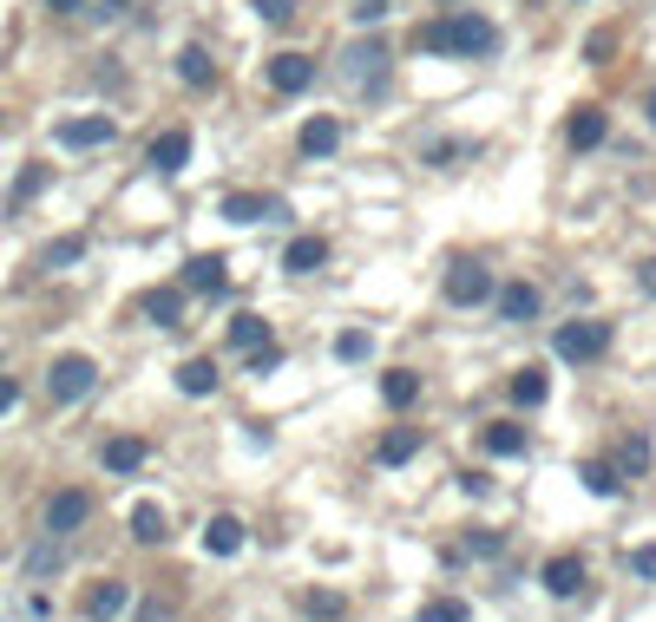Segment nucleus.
Listing matches in <instances>:
<instances>
[{
    "label": "nucleus",
    "mask_w": 656,
    "mask_h": 622,
    "mask_svg": "<svg viewBox=\"0 0 656 622\" xmlns=\"http://www.w3.org/2000/svg\"><path fill=\"white\" fill-rule=\"evenodd\" d=\"M387 60H394V53H387L381 40H355V47L335 60V79H342L355 99H381V85H387Z\"/></svg>",
    "instance_id": "1"
},
{
    "label": "nucleus",
    "mask_w": 656,
    "mask_h": 622,
    "mask_svg": "<svg viewBox=\"0 0 656 622\" xmlns=\"http://www.w3.org/2000/svg\"><path fill=\"white\" fill-rule=\"evenodd\" d=\"M446 27H453V60H486V53H499V27H493L486 13H446Z\"/></svg>",
    "instance_id": "2"
},
{
    "label": "nucleus",
    "mask_w": 656,
    "mask_h": 622,
    "mask_svg": "<svg viewBox=\"0 0 656 622\" xmlns=\"http://www.w3.org/2000/svg\"><path fill=\"white\" fill-rule=\"evenodd\" d=\"M92 387H99V367H92L85 354H60V360H53V374H47V394H53L60 407H73V400H85Z\"/></svg>",
    "instance_id": "3"
},
{
    "label": "nucleus",
    "mask_w": 656,
    "mask_h": 622,
    "mask_svg": "<svg viewBox=\"0 0 656 622\" xmlns=\"http://www.w3.org/2000/svg\"><path fill=\"white\" fill-rule=\"evenodd\" d=\"M552 347H558V360H597L610 347V322H558Z\"/></svg>",
    "instance_id": "4"
},
{
    "label": "nucleus",
    "mask_w": 656,
    "mask_h": 622,
    "mask_svg": "<svg viewBox=\"0 0 656 622\" xmlns=\"http://www.w3.org/2000/svg\"><path fill=\"white\" fill-rule=\"evenodd\" d=\"M85 622H119L125 610H132V583H119V577H105V583H92L85 590Z\"/></svg>",
    "instance_id": "5"
},
{
    "label": "nucleus",
    "mask_w": 656,
    "mask_h": 622,
    "mask_svg": "<svg viewBox=\"0 0 656 622\" xmlns=\"http://www.w3.org/2000/svg\"><path fill=\"white\" fill-rule=\"evenodd\" d=\"M486 295H493V276H486L480 263H453V269H446V302H453V308H480Z\"/></svg>",
    "instance_id": "6"
},
{
    "label": "nucleus",
    "mask_w": 656,
    "mask_h": 622,
    "mask_svg": "<svg viewBox=\"0 0 656 622\" xmlns=\"http://www.w3.org/2000/svg\"><path fill=\"white\" fill-rule=\"evenodd\" d=\"M309 85H315V60H309V53H276V60H270V92L302 99Z\"/></svg>",
    "instance_id": "7"
},
{
    "label": "nucleus",
    "mask_w": 656,
    "mask_h": 622,
    "mask_svg": "<svg viewBox=\"0 0 656 622\" xmlns=\"http://www.w3.org/2000/svg\"><path fill=\"white\" fill-rule=\"evenodd\" d=\"M85 518H92V498H85V491H53V498H47V531H53V538H73Z\"/></svg>",
    "instance_id": "8"
},
{
    "label": "nucleus",
    "mask_w": 656,
    "mask_h": 622,
    "mask_svg": "<svg viewBox=\"0 0 656 622\" xmlns=\"http://www.w3.org/2000/svg\"><path fill=\"white\" fill-rule=\"evenodd\" d=\"M112 132H119V125H112L105 112H92V119H67L53 139L67 144V151H99V144H112Z\"/></svg>",
    "instance_id": "9"
},
{
    "label": "nucleus",
    "mask_w": 656,
    "mask_h": 622,
    "mask_svg": "<svg viewBox=\"0 0 656 622\" xmlns=\"http://www.w3.org/2000/svg\"><path fill=\"white\" fill-rule=\"evenodd\" d=\"M184 164H191V132H184V125L151 139V171H158V177H178Z\"/></svg>",
    "instance_id": "10"
},
{
    "label": "nucleus",
    "mask_w": 656,
    "mask_h": 622,
    "mask_svg": "<svg viewBox=\"0 0 656 622\" xmlns=\"http://www.w3.org/2000/svg\"><path fill=\"white\" fill-rule=\"evenodd\" d=\"M223 216H230V223H263V216H290V210L276 204V197H263V191H230V197H223Z\"/></svg>",
    "instance_id": "11"
},
{
    "label": "nucleus",
    "mask_w": 656,
    "mask_h": 622,
    "mask_svg": "<svg viewBox=\"0 0 656 622\" xmlns=\"http://www.w3.org/2000/svg\"><path fill=\"white\" fill-rule=\"evenodd\" d=\"M565 139H572V151H597V144L610 139L604 105H578V112H572V125H565Z\"/></svg>",
    "instance_id": "12"
},
{
    "label": "nucleus",
    "mask_w": 656,
    "mask_h": 622,
    "mask_svg": "<svg viewBox=\"0 0 656 622\" xmlns=\"http://www.w3.org/2000/svg\"><path fill=\"white\" fill-rule=\"evenodd\" d=\"M295 144H302V157H329V151L342 144V119H329V112H315V119H302V132H295Z\"/></svg>",
    "instance_id": "13"
},
{
    "label": "nucleus",
    "mask_w": 656,
    "mask_h": 622,
    "mask_svg": "<svg viewBox=\"0 0 656 622\" xmlns=\"http://www.w3.org/2000/svg\"><path fill=\"white\" fill-rule=\"evenodd\" d=\"M538 583H545L552 596H578L584 590V557H552V563L538 570Z\"/></svg>",
    "instance_id": "14"
},
{
    "label": "nucleus",
    "mask_w": 656,
    "mask_h": 622,
    "mask_svg": "<svg viewBox=\"0 0 656 622\" xmlns=\"http://www.w3.org/2000/svg\"><path fill=\"white\" fill-rule=\"evenodd\" d=\"M506 394L518 407H545V400H552V374H545V367H518L506 380Z\"/></svg>",
    "instance_id": "15"
},
{
    "label": "nucleus",
    "mask_w": 656,
    "mask_h": 622,
    "mask_svg": "<svg viewBox=\"0 0 656 622\" xmlns=\"http://www.w3.org/2000/svg\"><path fill=\"white\" fill-rule=\"evenodd\" d=\"M204 551H211V557H236V551H243V518L218 511V518L204 524Z\"/></svg>",
    "instance_id": "16"
},
{
    "label": "nucleus",
    "mask_w": 656,
    "mask_h": 622,
    "mask_svg": "<svg viewBox=\"0 0 656 622\" xmlns=\"http://www.w3.org/2000/svg\"><path fill=\"white\" fill-rule=\"evenodd\" d=\"M322 263H329V243H322V236H295L290 249H283V269H290V276H315Z\"/></svg>",
    "instance_id": "17"
},
{
    "label": "nucleus",
    "mask_w": 656,
    "mask_h": 622,
    "mask_svg": "<svg viewBox=\"0 0 656 622\" xmlns=\"http://www.w3.org/2000/svg\"><path fill=\"white\" fill-rule=\"evenodd\" d=\"M223 282H230V263H223V256H191V263H184V288H198V295H218Z\"/></svg>",
    "instance_id": "18"
},
{
    "label": "nucleus",
    "mask_w": 656,
    "mask_h": 622,
    "mask_svg": "<svg viewBox=\"0 0 656 622\" xmlns=\"http://www.w3.org/2000/svg\"><path fill=\"white\" fill-rule=\"evenodd\" d=\"M381 400H387L394 414L414 407V400H421V374H414V367H387V374H381Z\"/></svg>",
    "instance_id": "19"
},
{
    "label": "nucleus",
    "mask_w": 656,
    "mask_h": 622,
    "mask_svg": "<svg viewBox=\"0 0 656 622\" xmlns=\"http://www.w3.org/2000/svg\"><path fill=\"white\" fill-rule=\"evenodd\" d=\"M178 79H184L191 92H211V85H218V60H211L204 47H184V53H178Z\"/></svg>",
    "instance_id": "20"
},
{
    "label": "nucleus",
    "mask_w": 656,
    "mask_h": 622,
    "mask_svg": "<svg viewBox=\"0 0 656 622\" xmlns=\"http://www.w3.org/2000/svg\"><path fill=\"white\" fill-rule=\"evenodd\" d=\"M178 394H191V400H204V394H218V360H184L178 367Z\"/></svg>",
    "instance_id": "21"
},
{
    "label": "nucleus",
    "mask_w": 656,
    "mask_h": 622,
    "mask_svg": "<svg viewBox=\"0 0 656 622\" xmlns=\"http://www.w3.org/2000/svg\"><path fill=\"white\" fill-rule=\"evenodd\" d=\"M538 315V288L532 282H506L499 288V322H532Z\"/></svg>",
    "instance_id": "22"
},
{
    "label": "nucleus",
    "mask_w": 656,
    "mask_h": 622,
    "mask_svg": "<svg viewBox=\"0 0 656 622\" xmlns=\"http://www.w3.org/2000/svg\"><path fill=\"white\" fill-rule=\"evenodd\" d=\"M230 347H236V354L270 347V322H263V315H250V308H243V315H230Z\"/></svg>",
    "instance_id": "23"
},
{
    "label": "nucleus",
    "mask_w": 656,
    "mask_h": 622,
    "mask_svg": "<svg viewBox=\"0 0 656 622\" xmlns=\"http://www.w3.org/2000/svg\"><path fill=\"white\" fill-rule=\"evenodd\" d=\"M578 479H584V491H591V498H617V491H624V472H617L610 459H584Z\"/></svg>",
    "instance_id": "24"
},
{
    "label": "nucleus",
    "mask_w": 656,
    "mask_h": 622,
    "mask_svg": "<svg viewBox=\"0 0 656 622\" xmlns=\"http://www.w3.org/2000/svg\"><path fill=\"white\" fill-rule=\"evenodd\" d=\"M480 439H486V452H493V459H518V452H525V426H512V419H493Z\"/></svg>",
    "instance_id": "25"
},
{
    "label": "nucleus",
    "mask_w": 656,
    "mask_h": 622,
    "mask_svg": "<svg viewBox=\"0 0 656 622\" xmlns=\"http://www.w3.org/2000/svg\"><path fill=\"white\" fill-rule=\"evenodd\" d=\"M139 308H145L158 328H178V322H184V295H178V288H151Z\"/></svg>",
    "instance_id": "26"
},
{
    "label": "nucleus",
    "mask_w": 656,
    "mask_h": 622,
    "mask_svg": "<svg viewBox=\"0 0 656 622\" xmlns=\"http://www.w3.org/2000/svg\"><path fill=\"white\" fill-rule=\"evenodd\" d=\"M421 452V432L414 426H394V432H381V466H407Z\"/></svg>",
    "instance_id": "27"
},
{
    "label": "nucleus",
    "mask_w": 656,
    "mask_h": 622,
    "mask_svg": "<svg viewBox=\"0 0 656 622\" xmlns=\"http://www.w3.org/2000/svg\"><path fill=\"white\" fill-rule=\"evenodd\" d=\"M105 472H139L145 466V439H105Z\"/></svg>",
    "instance_id": "28"
},
{
    "label": "nucleus",
    "mask_w": 656,
    "mask_h": 622,
    "mask_svg": "<svg viewBox=\"0 0 656 622\" xmlns=\"http://www.w3.org/2000/svg\"><path fill=\"white\" fill-rule=\"evenodd\" d=\"M60 544H67V538H53V531H47V538L27 551V577H53V570L67 563V551H60Z\"/></svg>",
    "instance_id": "29"
},
{
    "label": "nucleus",
    "mask_w": 656,
    "mask_h": 622,
    "mask_svg": "<svg viewBox=\"0 0 656 622\" xmlns=\"http://www.w3.org/2000/svg\"><path fill=\"white\" fill-rule=\"evenodd\" d=\"M132 538H139V544H164V538H171V531H164V511H158V504H132Z\"/></svg>",
    "instance_id": "30"
},
{
    "label": "nucleus",
    "mask_w": 656,
    "mask_h": 622,
    "mask_svg": "<svg viewBox=\"0 0 656 622\" xmlns=\"http://www.w3.org/2000/svg\"><path fill=\"white\" fill-rule=\"evenodd\" d=\"M650 466H656L650 439H624V446H617V472H624V479H644Z\"/></svg>",
    "instance_id": "31"
},
{
    "label": "nucleus",
    "mask_w": 656,
    "mask_h": 622,
    "mask_svg": "<svg viewBox=\"0 0 656 622\" xmlns=\"http://www.w3.org/2000/svg\"><path fill=\"white\" fill-rule=\"evenodd\" d=\"M421 47L440 53V60H453V27H446V20H427V27H421Z\"/></svg>",
    "instance_id": "32"
},
{
    "label": "nucleus",
    "mask_w": 656,
    "mask_h": 622,
    "mask_svg": "<svg viewBox=\"0 0 656 622\" xmlns=\"http://www.w3.org/2000/svg\"><path fill=\"white\" fill-rule=\"evenodd\" d=\"M85 256V236H60L53 249H47V269H67V263H79Z\"/></svg>",
    "instance_id": "33"
},
{
    "label": "nucleus",
    "mask_w": 656,
    "mask_h": 622,
    "mask_svg": "<svg viewBox=\"0 0 656 622\" xmlns=\"http://www.w3.org/2000/svg\"><path fill=\"white\" fill-rule=\"evenodd\" d=\"M421 622H466V603H460V596H434V603L421 610Z\"/></svg>",
    "instance_id": "34"
},
{
    "label": "nucleus",
    "mask_w": 656,
    "mask_h": 622,
    "mask_svg": "<svg viewBox=\"0 0 656 622\" xmlns=\"http://www.w3.org/2000/svg\"><path fill=\"white\" fill-rule=\"evenodd\" d=\"M610 53H617V33H610V27H597V33L584 40V60H591V67H604Z\"/></svg>",
    "instance_id": "35"
},
{
    "label": "nucleus",
    "mask_w": 656,
    "mask_h": 622,
    "mask_svg": "<svg viewBox=\"0 0 656 622\" xmlns=\"http://www.w3.org/2000/svg\"><path fill=\"white\" fill-rule=\"evenodd\" d=\"M250 7H256L270 27H290V20H295V0H250Z\"/></svg>",
    "instance_id": "36"
},
{
    "label": "nucleus",
    "mask_w": 656,
    "mask_h": 622,
    "mask_svg": "<svg viewBox=\"0 0 656 622\" xmlns=\"http://www.w3.org/2000/svg\"><path fill=\"white\" fill-rule=\"evenodd\" d=\"M335 354H342V360H367V354H374V341H367L362 328H349V335L335 341Z\"/></svg>",
    "instance_id": "37"
},
{
    "label": "nucleus",
    "mask_w": 656,
    "mask_h": 622,
    "mask_svg": "<svg viewBox=\"0 0 656 622\" xmlns=\"http://www.w3.org/2000/svg\"><path fill=\"white\" fill-rule=\"evenodd\" d=\"M349 13H355V20H362V27H374V20H387V13H394V0H355V7H349Z\"/></svg>",
    "instance_id": "38"
},
{
    "label": "nucleus",
    "mask_w": 656,
    "mask_h": 622,
    "mask_svg": "<svg viewBox=\"0 0 656 622\" xmlns=\"http://www.w3.org/2000/svg\"><path fill=\"white\" fill-rule=\"evenodd\" d=\"M276 367H283V347L270 341V347H256V354H250V374H276Z\"/></svg>",
    "instance_id": "39"
},
{
    "label": "nucleus",
    "mask_w": 656,
    "mask_h": 622,
    "mask_svg": "<svg viewBox=\"0 0 656 622\" xmlns=\"http://www.w3.org/2000/svg\"><path fill=\"white\" fill-rule=\"evenodd\" d=\"M40 184H47V164H33V171H27V177H20V184H13V204H27V197H33V191H40Z\"/></svg>",
    "instance_id": "40"
},
{
    "label": "nucleus",
    "mask_w": 656,
    "mask_h": 622,
    "mask_svg": "<svg viewBox=\"0 0 656 622\" xmlns=\"http://www.w3.org/2000/svg\"><path fill=\"white\" fill-rule=\"evenodd\" d=\"M302 610H309V616H342V596H322V590H315V596H302Z\"/></svg>",
    "instance_id": "41"
},
{
    "label": "nucleus",
    "mask_w": 656,
    "mask_h": 622,
    "mask_svg": "<svg viewBox=\"0 0 656 622\" xmlns=\"http://www.w3.org/2000/svg\"><path fill=\"white\" fill-rule=\"evenodd\" d=\"M630 570H637V577H650V583H656V544H637V551H630Z\"/></svg>",
    "instance_id": "42"
},
{
    "label": "nucleus",
    "mask_w": 656,
    "mask_h": 622,
    "mask_svg": "<svg viewBox=\"0 0 656 622\" xmlns=\"http://www.w3.org/2000/svg\"><path fill=\"white\" fill-rule=\"evenodd\" d=\"M466 551H473V557H493V551H499V538H493V531H473V538H466Z\"/></svg>",
    "instance_id": "43"
},
{
    "label": "nucleus",
    "mask_w": 656,
    "mask_h": 622,
    "mask_svg": "<svg viewBox=\"0 0 656 622\" xmlns=\"http://www.w3.org/2000/svg\"><path fill=\"white\" fill-rule=\"evenodd\" d=\"M486 485H493L486 472H460V491H466V498H486Z\"/></svg>",
    "instance_id": "44"
},
{
    "label": "nucleus",
    "mask_w": 656,
    "mask_h": 622,
    "mask_svg": "<svg viewBox=\"0 0 656 622\" xmlns=\"http://www.w3.org/2000/svg\"><path fill=\"white\" fill-rule=\"evenodd\" d=\"M13 407H20V387H13V380L0 374V414H13Z\"/></svg>",
    "instance_id": "45"
},
{
    "label": "nucleus",
    "mask_w": 656,
    "mask_h": 622,
    "mask_svg": "<svg viewBox=\"0 0 656 622\" xmlns=\"http://www.w3.org/2000/svg\"><path fill=\"white\" fill-rule=\"evenodd\" d=\"M637 288H644V295H656V256L644 263V269H637Z\"/></svg>",
    "instance_id": "46"
},
{
    "label": "nucleus",
    "mask_w": 656,
    "mask_h": 622,
    "mask_svg": "<svg viewBox=\"0 0 656 622\" xmlns=\"http://www.w3.org/2000/svg\"><path fill=\"white\" fill-rule=\"evenodd\" d=\"M47 7H53V13H79V7H85V0H47Z\"/></svg>",
    "instance_id": "47"
},
{
    "label": "nucleus",
    "mask_w": 656,
    "mask_h": 622,
    "mask_svg": "<svg viewBox=\"0 0 656 622\" xmlns=\"http://www.w3.org/2000/svg\"><path fill=\"white\" fill-rule=\"evenodd\" d=\"M644 119H650V125H656V85H650V92H644Z\"/></svg>",
    "instance_id": "48"
}]
</instances>
